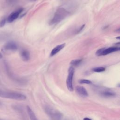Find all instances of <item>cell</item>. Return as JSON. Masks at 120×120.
Instances as JSON below:
<instances>
[{
  "label": "cell",
  "instance_id": "12",
  "mask_svg": "<svg viewBox=\"0 0 120 120\" xmlns=\"http://www.w3.org/2000/svg\"><path fill=\"white\" fill-rule=\"evenodd\" d=\"M26 109H27V111L28 115L30 120H38V119L36 117L35 114L34 113V112H33V111L31 110V109L30 106H27Z\"/></svg>",
  "mask_w": 120,
  "mask_h": 120
},
{
  "label": "cell",
  "instance_id": "7",
  "mask_svg": "<svg viewBox=\"0 0 120 120\" xmlns=\"http://www.w3.org/2000/svg\"><path fill=\"white\" fill-rule=\"evenodd\" d=\"M18 48L17 44L13 41L7 43L3 48V50L5 51H15Z\"/></svg>",
  "mask_w": 120,
  "mask_h": 120
},
{
  "label": "cell",
  "instance_id": "5",
  "mask_svg": "<svg viewBox=\"0 0 120 120\" xmlns=\"http://www.w3.org/2000/svg\"><path fill=\"white\" fill-rule=\"evenodd\" d=\"M74 72L75 69L74 67L71 66L68 69V74L66 80V85L67 88L70 91H72L74 90L73 85V80Z\"/></svg>",
  "mask_w": 120,
  "mask_h": 120
},
{
  "label": "cell",
  "instance_id": "4",
  "mask_svg": "<svg viewBox=\"0 0 120 120\" xmlns=\"http://www.w3.org/2000/svg\"><path fill=\"white\" fill-rule=\"evenodd\" d=\"M120 49V47L118 46H112L108 48H102L97 50L96 52V54L97 56L105 55L113 52L119 51Z\"/></svg>",
  "mask_w": 120,
  "mask_h": 120
},
{
  "label": "cell",
  "instance_id": "8",
  "mask_svg": "<svg viewBox=\"0 0 120 120\" xmlns=\"http://www.w3.org/2000/svg\"><path fill=\"white\" fill-rule=\"evenodd\" d=\"M76 93L82 97H87L88 96V93L86 89L81 86H77L75 87Z\"/></svg>",
  "mask_w": 120,
  "mask_h": 120
},
{
  "label": "cell",
  "instance_id": "2",
  "mask_svg": "<svg viewBox=\"0 0 120 120\" xmlns=\"http://www.w3.org/2000/svg\"><path fill=\"white\" fill-rule=\"evenodd\" d=\"M0 97L16 100H24L26 98V97L22 93L14 91H8L1 89H0Z\"/></svg>",
  "mask_w": 120,
  "mask_h": 120
},
{
  "label": "cell",
  "instance_id": "14",
  "mask_svg": "<svg viewBox=\"0 0 120 120\" xmlns=\"http://www.w3.org/2000/svg\"><path fill=\"white\" fill-rule=\"evenodd\" d=\"M105 70V68L103 67H96L92 69V71L94 72L97 73H100L104 72Z\"/></svg>",
  "mask_w": 120,
  "mask_h": 120
},
{
  "label": "cell",
  "instance_id": "13",
  "mask_svg": "<svg viewBox=\"0 0 120 120\" xmlns=\"http://www.w3.org/2000/svg\"><path fill=\"white\" fill-rule=\"evenodd\" d=\"M82 59H75L71 61L70 64L73 67L74 66L76 67L79 65L80 63L82 62Z\"/></svg>",
  "mask_w": 120,
  "mask_h": 120
},
{
  "label": "cell",
  "instance_id": "9",
  "mask_svg": "<svg viewBox=\"0 0 120 120\" xmlns=\"http://www.w3.org/2000/svg\"><path fill=\"white\" fill-rule=\"evenodd\" d=\"M99 94L102 97L107 98H113L116 96V93L113 91L108 89L101 90Z\"/></svg>",
  "mask_w": 120,
  "mask_h": 120
},
{
  "label": "cell",
  "instance_id": "3",
  "mask_svg": "<svg viewBox=\"0 0 120 120\" xmlns=\"http://www.w3.org/2000/svg\"><path fill=\"white\" fill-rule=\"evenodd\" d=\"M45 111L53 120H60L62 117V114L61 112L50 106H45Z\"/></svg>",
  "mask_w": 120,
  "mask_h": 120
},
{
  "label": "cell",
  "instance_id": "11",
  "mask_svg": "<svg viewBox=\"0 0 120 120\" xmlns=\"http://www.w3.org/2000/svg\"><path fill=\"white\" fill-rule=\"evenodd\" d=\"M21 56L23 61H27L30 59V52L26 50L23 49L21 52Z\"/></svg>",
  "mask_w": 120,
  "mask_h": 120
},
{
  "label": "cell",
  "instance_id": "19",
  "mask_svg": "<svg viewBox=\"0 0 120 120\" xmlns=\"http://www.w3.org/2000/svg\"><path fill=\"white\" fill-rule=\"evenodd\" d=\"M2 57H3V56H2V54H1V53L0 52V59L2 58Z\"/></svg>",
  "mask_w": 120,
  "mask_h": 120
},
{
  "label": "cell",
  "instance_id": "6",
  "mask_svg": "<svg viewBox=\"0 0 120 120\" xmlns=\"http://www.w3.org/2000/svg\"><path fill=\"white\" fill-rule=\"evenodd\" d=\"M23 8H20L16 10L15 11L12 12L8 17L7 21L8 22H12L15 20L19 16L20 14L22 12Z\"/></svg>",
  "mask_w": 120,
  "mask_h": 120
},
{
  "label": "cell",
  "instance_id": "1",
  "mask_svg": "<svg viewBox=\"0 0 120 120\" xmlns=\"http://www.w3.org/2000/svg\"><path fill=\"white\" fill-rule=\"evenodd\" d=\"M69 12L66 9L63 8H58L53 16V18L51 20L49 24L50 25L58 24L63 19H64L69 14Z\"/></svg>",
  "mask_w": 120,
  "mask_h": 120
},
{
  "label": "cell",
  "instance_id": "10",
  "mask_svg": "<svg viewBox=\"0 0 120 120\" xmlns=\"http://www.w3.org/2000/svg\"><path fill=\"white\" fill-rule=\"evenodd\" d=\"M65 46V43H63L55 46L52 51L50 53V56L51 57L53 56L55 54H56L58 52H59L60 50H61Z\"/></svg>",
  "mask_w": 120,
  "mask_h": 120
},
{
  "label": "cell",
  "instance_id": "18",
  "mask_svg": "<svg viewBox=\"0 0 120 120\" xmlns=\"http://www.w3.org/2000/svg\"><path fill=\"white\" fill-rule=\"evenodd\" d=\"M83 120H92L89 118H83Z\"/></svg>",
  "mask_w": 120,
  "mask_h": 120
},
{
  "label": "cell",
  "instance_id": "17",
  "mask_svg": "<svg viewBox=\"0 0 120 120\" xmlns=\"http://www.w3.org/2000/svg\"><path fill=\"white\" fill-rule=\"evenodd\" d=\"M84 26H85V24H83L82 25V26L80 27V28L79 29V30H77V33H78L80 32L84 28Z\"/></svg>",
  "mask_w": 120,
  "mask_h": 120
},
{
  "label": "cell",
  "instance_id": "15",
  "mask_svg": "<svg viewBox=\"0 0 120 120\" xmlns=\"http://www.w3.org/2000/svg\"><path fill=\"white\" fill-rule=\"evenodd\" d=\"M79 82L81 84H90L92 83L91 81L87 79H81L79 81Z\"/></svg>",
  "mask_w": 120,
  "mask_h": 120
},
{
  "label": "cell",
  "instance_id": "16",
  "mask_svg": "<svg viewBox=\"0 0 120 120\" xmlns=\"http://www.w3.org/2000/svg\"><path fill=\"white\" fill-rule=\"evenodd\" d=\"M7 19L5 17H2L0 20V28L3 27L6 24Z\"/></svg>",
  "mask_w": 120,
  "mask_h": 120
},
{
  "label": "cell",
  "instance_id": "20",
  "mask_svg": "<svg viewBox=\"0 0 120 120\" xmlns=\"http://www.w3.org/2000/svg\"><path fill=\"white\" fill-rule=\"evenodd\" d=\"M2 105V103L0 101V106H1Z\"/></svg>",
  "mask_w": 120,
  "mask_h": 120
},
{
  "label": "cell",
  "instance_id": "21",
  "mask_svg": "<svg viewBox=\"0 0 120 120\" xmlns=\"http://www.w3.org/2000/svg\"><path fill=\"white\" fill-rule=\"evenodd\" d=\"M0 120H2V119H0Z\"/></svg>",
  "mask_w": 120,
  "mask_h": 120
}]
</instances>
